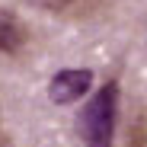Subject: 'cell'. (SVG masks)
I'll list each match as a JSON object with an SVG mask.
<instances>
[{
    "mask_svg": "<svg viewBox=\"0 0 147 147\" xmlns=\"http://www.w3.org/2000/svg\"><path fill=\"white\" fill-rule=\"evenodd\" d=\"M118 80H106L77 115V134L83 147H112L115 141V121H118Z\"/></svg>",
    "mask_w": 147,
    "mask_h": 147,
    "instance_id": "cell-1",
    "label": "cell"
},
{
    "mask_svg": "<svg viewBox=\"0 0 147 147\" xmlns=\"http://www.w3.org/2000/svg\"><path fill=\"white\" fill-rule=\"evenodd\" d=\"M93 90V70L90 67H64L48 80V99L55 106H70L83 99Z\"/></svg>",
    "mask_w": 147,
    "mask_h": 147,
    "instance_id": "cell-2",
    "label": "cell"
},
{
    "mask_svg": "<svg viewBox=\"0 0 147 147\" xmlns=\"http://www.w3.org/2000/svg\"><path fill=\"white\" fill-rule=\"evenodd\" d=\"M29 45V29L13 10L0 7V55H19Z\"/></svg>",
    "mask_w": 147,
    "mask_h": 147,
    "instance_id": "cell-3",
    "label": "cell"
},
{
    "mask_svg": "<svg viewBox=\"0 0 147 147\" xmlns=\"http://www.w3.org/2000/svg\"><path fill=\"white\" fill-rule=\"evenodd\" d=\"M128 147H147V109H141L134 118V125L128 131Z\"/></svg>",
    "mask_w": 147,
    "mask_h": 147,
    "instance_id": "cell-4",
    "label": "cell"
}]
</instances>
